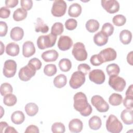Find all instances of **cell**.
Segmentation results:
<instances>
[{"label":"cell","instance_id":"17","mask_svg":"<svg viewBox=\"0 0 133 133\" xmlns=\"http://www.w3.org/2000/svg\"><path fill=\"white\" fill-rule=\"evenodd\" d=\"M83 127L82 122L78 118H74L70 121L69 123V129L72 132H79L82 130Z\"/></svg>","mask_w":133,"mask_h":133},{"label":"cell","instance_id":"9","mask_svg":"<svg viewBox=\"0 0 133 133\" xmlns=\"http://www.w3.org/2000/svg\"><path fill=\"white\" fill-rule=\"evenodd\" d=\"M91 102L99 112H106L109 109V105L104 99L99 95H95L91 97Z\"/></svg>","mask_w":133,"mask_h":133},{"label":"cell","instance_id":"41","mask_svg":"<svg viewBox=\"0 0 133 133\" xmlns=\"http://www.w3.org/2000/svg\"><path fill=\"white\" fill-rule=\"evenodd\" d=\"M65 28L70 31L74 30L77 25V21L72 18H70L68 19L65 22Z\"/></svg>","mask_w":133,"mask_h":133},{"label":"cell","instance_id":"52","mask_svg":"<svg viewBox=\"0 0 133 133\" xmlns=\"http://www.w3.org/2000/svg\"><path fill=\"white\" fill-rule=\"evenodd\" d=\"M133 85H131L128 88L126 92V96H130V97H133Z\"/></svg>","mask_w":133,"mask_h":133},{"label":"cell","instance_id":"1","mask_svg":"<svg viewBox=\"0 0 133 133\" xmlns=\"http://www.w3.org/2000/svg\"><path fill=\"white\" fill-rule=\"evenodd\" d=\"M73 107L75 110L79 112L81 115L88 116L90 115L92 109L87 101L86 95L82 92H78L75 94L73 97Z\"/></svg>","mask_w":133,"mask_h":133},{"label":"cell","instance_id":"46","mask_svg":"<svg viewBox=\"0 0 133 133\" xmlns=\"http://www.w3.org/2000/svg\"><path fill=\"white\" fill-rule=\"evenodd\" d=\"M28 63L31 64L32 66H33L36 70H39L41 68L42 65V63L40 60L36 58H33L31 59Z\"/></svg>","mask_w":133,"mask_h":133},{"label":"cell","instance_id":"6","mask_svg":"<svg viewBox=\"0 0 133 133\" xmlns=\"http://www.w3.org/2000/svg\"><path fill=\"white\" fill-rule=\"evenodd\" d=\"M36 72V70L35 68L28 63L27 65L20 69L18 73L19 77L20 80L26 82L35 75Z\"/></svg>","mask_w":133,"mask_h":133},{"label":"cell","instance_id":"45","mask_svg":"<svg viewBox=\"0 0 133 133\" xmlns=\"http://www.w3.org/2000/svg\"><path fill=\"white\" fill-rule=\"evenodd\" d=\"M77 69L78 71L81 72L85 75H86L90 71V66L86 63H81L78 65Z\"/></svg>","mask_w":133,"mask_h":133},{"label":"cell","instance_id":"29","mask_svg":"<svg viewBox=\"0 0 133 133\" xmlns=\"http://www.w3.org/2000/svg\"><path fill=\"white\" fill-rule=\"evenodd\" d=\"M99 22L95 19L88 20L85 24L87 30L90 33H94L97 31L99 28Z\"/></svg>","mask_w":133,"mask_h":133},{"label":"cell","instance_id":"16","mask_svg":"<svg viewBox=\"0 0 133 133\" xmlns=\"http://www.w3.org/2000/svg\"><path fill=\"white\" fill-rule=\"evenodd\" d=\"M58 56L59 54L58 52L54 49L45 51L41 55L42 58L47 62L55 61L58 59Z\"/></svg>","mask_w":133,"mask_h":133},{"label":"cell","instance_id":"3","mask_svg":"<svg viewBox=\"0 0 133 133\" xmlns=\"http://www.w3.org/2000/svg\"><path fill=\"white\" fill-rule=\"evenodd\" d=\"M107 130L112 133H119L123 129L122 123L114 115L111 114L106 121Z\"/></svg>","mask_w":133,"mask_h":133},{"label":"cell","instance_id":"30","mask_svg":"<svg viewBox=\"0 0 133 133\" xmlns=\"http://www.w3.org/2000/svg\"><path fill=\"white\" fill-rule=\"evenodd\" d=\"M26 113L30 116L35 115L38 111V107L37 105L34 103L30 102L27 103L24 108Z\"/></svg>","mask_w":133,"mask_h":133},{"label":"cell","instance_id":"42","mask_svg":"<svg viewBox=\"0 0 133 133\" xmlns=\"http://www.w3.org/2000/svg\"><path fill=\"white\" fill-rule=\"evenodd\" d=\"M133 104V97L126 96L123 100V105L126 108L129 110L132 109Z\"/></svg>","mask_w":133,"mask_h":133},{"label":"cell","instance_id":"51","mask_svg":"<svg viewBox=\"0 0 133 133\" xmlns=\"http://www.w3.org/2000/svg\"><path fill=\"white\" fill-rule=\"evenodd\" d=\"M18 131L12 126H8L4 131V133H17Z\"/></svg>","mask_w":133,"mask_h":133},{"label":"cell","instance_id":"36","mask_svg":"<svg viewBox=\"0 0 133 133\" xmlns=\"http://www.w3.org/2000/svg\"><path fill=\"white\" fill-rule=\"evenodd\" d=\"M57 67L54 64H48L44 68V74L48 76H52L57 73Z\"/></svg>","mask_w":133,"mask_h":133},{"label":"cell","instance_id":"50","mask_svg":"<svg viewBox=\"0 0 133 133\" xmlns=\"http://www.w3.org/2000/svg\"><path fill=\"white\" fill-rule=\"evenodd\" d=\"M18 0H6L5 1V5L7 8H14L18 4Z\"/></svg>","mask_w":133,"mask_h":133},{"label":"cell","instance_id":"24","mask_svg":"<svg viewBox=\"0 0 133 133\" xmlns=\"http://www.w3.org/2000/svg\"><path fill=\"white\" fill-rule=\"evenodd\" d=\"M35 25V31L36 32L46 33L49 31L48 26L46 24L44 21L40 18L37 19Z\"/></svg>","mask_w":133,"mask_h":133},{"label":"cell","instance_id":"48","mask_svg":"<svg viewBox=\"0 0 133 133\" xmlns=\"http://www.w3.org/2000/svg\"><path fill=\"white\" fill-rule=\"evenodd\" d=\"M8 31V26L7 23L4 21L0 22V36H5Z\"/></svg>","mask_w":133,"mask_h":133},{"label":"cell","instance_id":"34","mask_svg":"<svg viewBox=\"0 0 133 133\" xmlns=\"http://www.w3.org/2000/svg\"><path fill=\"white\" fill-rule=\"evenodd\" d=\"M17 101L16 96L12 94H9L4 96L3 102L8 107L14 106L16 104Z\"/></svg>","mask_w":133,"mask_h":133},{"label":"cell","instance_id":"18","mask_svg":"<svg viewBox=\"0 0 133 133\" xmlns=\"http://www.w3.org/2000/svg\"><path fill=\"white\" fill-rule=\"evenodd\" d=\"M94 43L98 46H102L105 45L108 41V36L101 31L96 33L94 36Z\"/></svg>","mask_w":133,"mask_h":133},{"label":"cell","instance_id":"54","mask_svg":"<svg viewBox=\"0 0 133 133\" xmlns=\"http://www.w3.org/2000/svg\"><path fill=\"white\" fill-rule=\"evenodd\" d=\"M132 51H131L129 52L127 56V62L131 65H132Z\"/></svg>","mask_w":133,"mask_h":133},{"label":"cell","instance_id":"10","mask_svg":"<svg viewBox=\"0 0 133 133\" xmlns=\"http://www.w3.org/2000/svg\"><path fill=\"white\" fill-rule=\"evenodd\" d=\"M17 66V63L14 60L8 59L5 61L3 70L4 75L7 78L14 76L16 73Z\"/></svg>","mask_w":133,"mask_h":133},{"label":"cell","instance_id":"40","mask_svg":"<svg viewBox=\"0 0 133 133\" xmlns=\"http://www.w3.org/2000/svg\"><path fill=\"white\" fill-rule=\"evenodd\" d=\"M65 128L63 124L60 122L54 123L51 126V131L54 133H63L65 132Z\"/></svg>","mask_w":133,"mask_h":133},{"label":"cell","instance_id":"44","mask_svg":"<svg viewBox=\"0 0 133 133\" xmlns=\"http://www.w3.org/2000/svg\"><path fill=\"white\" fill-rule=\"evenodd\" d=\"M90 62L94 66H99L103 63L98 54L92 55L90 59Z\"/></svg>","mask_w":133,"mask_h":133},{"label":"cell","instance_id":"47","mask_svg":"<svg viewBox=\"0 0 133 133\" xmlns=\"http://www.w3.org/2000/svg\"><path fill=\"white\" fill-rule=\"evenodd\" d=\"M10 15V9L6 7H2L0 9V17L2 19L8 18Z\"/></svg>","mask_w":133,"mask_h":133},{"label":"cell","instance_id":"11","mask_svg":"<svg viewBox=\"0 0 133 133\" xmlns=\"http://www.w3.org/2000/svg\"><path fill=\"white\" fill-rule=\"evenodd\" d=\"M102 63L114 60L117 57L116 51L112 48H107L98 54Z\"/></svg>","mask_w":133,"mask_h":133},{"label":"cell","instance_id":"21","mask_svg":"<svg viewBox=\"0 0 133 133\" xmlns=\"http://www.w3.org/2000/svg\"><path fill=\"white\" fill-rule=\"evenodd\" d=\"M20 51V48L18 44L15 42L8 44L6 47V54L10 56L15 57L18 55Z\"/></svg>","mask_w":133,"mask_h":133},{"label":"cell","instance_id":"28","mask_svg":"<svg viewBox=\"0 0 133 133\" xmlns=\"http://www.w3.org/2000/svg\"><path fill=\"white\" fill-rule=\"evenodd\" d=\"M27 11L23 8H18L13 14V19L16 21H20L26 18L27 17Z\"/></svg>","mask_w":133,"mask_h":133},{"label":"cell","instance_id":"39","mask_svg":"<svg viewBox=\"0 0 133 133\" xmlns=\"http://www.w3.org/2000/svg\"><path fill=\"white\" fill-rule=\"evenodd\" d=\"M13 91L11 85L8 83H3L1 85V94L3 96L11 94Z\"/></svg>","mask_w":133,"mask_h":133},{"label":"cell","instance_id":"5","mask_svg":"<svg viewBox=\"0 0 133 133\" xmlns=\"http://www.w3.org/2000/svg\"><path fill=\"white\" fill-rule=\"evenodd\" d=\"M67 5L63 0H56L52 4L51 9V14L56 17L63 16L66 12Z\"/></svg>","mask_w":133,"mask_h":133},{"label":"cell","instance_id":"27","mask_svg":"<svg viewBox=\"0 0 133 133\" xmlns=\"http://www.w3.org/2000/svg\"><path fill=\"white\" fill-rule=\"evenodd\" d=\"M67 83V78L65 75L60 74L56 76L53 81L54 86L58 88L63 87Z\"/></svg>","mask_w":133,"mask_h":133},{"label":"cell","instance_id":"49","mask_svg":"<svg viewBox=\"0 0 133 133\" xmlns=\"http://www.w3.org/2000/svg\"><path fill=\"white\" fill-rule=\"evenodd\" d=\"M25 133H30V132H35V133H38L39 132L38 128L34 125H31L28 126L24 131Z\"/></svg>","mask_w":133,"mask_h":133},{"label":"cell","instance_id":"4","mask_svg":"<svg viewBox=\"0 0 133 133\" xmlns=\"http://www.w3.org/2000/svg\"><path fill=\"white\" fill-rule=\"evenodd\" d=\"M72 54L77 61H85L87 58L88 55L85 45L81 42H77L74 44Z\"/></svg>","mask_w":133,"mask_h":133},{"label":"cell","instance_id":"37","mask_svg":"<svg viewBox=\"0 0 133 133\" xmlns=\"http://www.w3.org/2000/svg\"><path fill=\"white\" fill-rule=\"evenodd\" d=\"M112 21L115 25L121 26L125 24L126 22V18L122 15H117L113 17Z\"/></svg>","mask_w":133,"mask_h":133},{"label":"cell","instance_id":"20","mask_svg":"<svg viewBox=\"0 0 133 133\" xmlns=\"http://www.w3.org/2000/svg\"><path fill=\"white\" fill-rule=\"evenodd\" d=\"M24 36L23 30L19 26H15L13 28L10 33V36L11 38L15 41H19L22 39Z\"/></svg>","mask_w":133,"mask_h":133},{"label":"cell","instance_id":"2","mask_svg":"<svg viewBox=\"0 0 133 133\" xmlns=\"http://www.w3.org/2000/svg\"><path fill=\"white\" fill-rule=\"evenodd\" d=\"M57 40V36L52 34L41 35L37 39V45L39 49H45L53 47Z\"/></svg>","mask_w":133,"mask_h":133},{"label":"cell","instance_id":"22","mask_svg":"<svg viewBox=\"0 0 133 133\" xmlns=\"http://www.w3.org/2000/svg\"><path fill=\"white\" fill-rule=\"evenodd\" d=\"M82 8L81 6L78 3L71 4L68 9V15L72 17H78L82 12Z\"/></svg>","mask_w":133,"mask_h":133},{"label":"cell","instance_id":"25","mask_svg":"<svg viewBox=\"0 0 133 133\" xmlns=\"http://www.w3.org/2000/svg\"><path fill=\"white\" fill-rule=\"evenodd\" d=\"M88 125L90 129L95 130H98L101 126L102 121L99 116L94 115L89 119Z\"/></svg>","mask_w":133,"mask_h":133},{"label":"cell","instance_id":"53","mask_svg":"<svg viewBox=\"0 0 133 133\" xmlns=\"http://www.w3.org/2000/svg\"><path fill=\"white\" fill-rule=\"evenodd\" d=\"M8 126V124L5 122H1L0 123V129H1V131L2 133L4 132V130L5 131V130L6 129V128Z\"/></svg>","mask_w":133,"mask_h":133},{"label":"cell","instance_id":"55","mask_svg":"<svg viewBox=\"0 0 133 133\" xmlns=\"http://www.w3.org/2000/svg\"><path fill=\"white\" fill-rule=\"evenodd\" d=\"M1 55H3V52H4V49H5V47H4V46L3 45V43L2 42V41H1Z\"/></svg>","mask_w":133,"mask_h":133},{"label":"cell","instance_id":"14","mask_svg":"<svg viewBox=\"0 0 133 133\" xmlns=\"http://www.w3.org/2000/svg\"><path fill=\"white\" fill-rule=\"evenodd\" d=\"M73 45V41L69 36H61L58 42V47L62 51H66L71 48Z\"/></svg>","mask_w":133,"mask_h":133},{"label":"cell","instance_id":"33","mask_svg":"<svg viewBox=\"0 0 133 133\" xmlns=\"http://www.w3.org/2000/svg\"><path fill=\"white\" fill-rule=\"evenodd\" d=\"M106 71L108 74L111 76L113 75H118L120 72L119 66L116 63L109 64L106 68Z\"/></svg>","mask_w":133,"mask_h":133},{"label":"cell","instance_id":"15","mask_svg":"<svg viewBox=\"0 0 133 133\" xmlns=\"http://www.w3.org/2000/svg\"><path fill=\"white\" fill-rule=\"evenodd\" d=\"M35 48L33 42L31 41L25 42L22 46V55L26 58H29L34 55Z\"/></svg>","mask_w":133,"mask_h":133},{"label":"cell","instance_id":"13","mask_svg":"<svg viewBox=\"0 0 133 133\" xmlns=\"http://www.w3.org/2000/svg\"><path fill=\"white\" fill-rule=\"evenodd\" d=\"M102 7L109 14H115L119 10V4L115 0H102Z\"/></svg>","mask_w":133,"mask_h":133},{"label":"cell","instance_id":"7","mask_svg":"<svg viewBox=\"0 0 133 133\" xmlns=\"http://www.w3.org/2000/svg\"><path fill=\"white\" fill-rule=\"evenodd\" d=\"M109 85L115 91L122 92L124 90L126 83L125 80L123 78L118 75H113L110 76L109 79Z\"/></svg>","mask_w":133,"mask_h":133},{"label":"cell","instance_id":"26","mask_svg":"<svg viewBox=\"0 0 133 133\" xmlns=\"http://www.w3.org/2000/svg\"><path fill=\"white\" fill-rule=\"evenodd\" d=\"M132 39V34L128 30H123L119 33L120 41L124 45L129 44Z\"/></svg>","mask_w":133,"mask_h":133},{"label":"cell","instance_id":"35","mask_svg":"<svg viewBox=\"0 0 133 133\" xmlns=\"http://www.w3.org/2000/svg\"><path fill=\"white\" fill-rule=\"evenodd\" d=\"M64 31L63 25L61 22H55L51 29V34L55 36L61 35Z\"/></svg>","mask_w":133,"mask_h":133},{"label":"cell","instance_id":"12","mask_svg":"<svg viewBox=\"0 0 133 133\" xmlns=\"http://www.w3.org/2000/svg\"><path fill=\"white\" fill-rule=\"evenodd\" d=\"M89 78L90 81L96 84H102L105 80L104 73L102 70L94 69L89 73Z\"/></svg>","mask_w":133,"mask_h":133},{"label":"cell","instance_id":"32","mask_svg":"<svg viewBox=\"0 0 133 133\" xmlns=\"http://www.w3.org/2000/svg\"><path fill=\"white\" fill-rule=\"evenodd\" d=\"M59 66L61 71L68 72L71 69L72 63L69 59L63 58L59 61Z\"/></svg>","mask_w":133,"mask_h":133},{"label":"cell","instance_id":"38","mask_svg":"<svg viewBox=\"0 0 133 133\" xmlns=\"http://www.w3.org/2000/svg\"><path fill=\"white\" fill-rule=\"evenodd\" d=\"M114 30V28L113 25L109 22H107L102 25L101 31L109 37L113 33Z\"/></svg>","mask_w":133,"mask_h":133},{"label":"cell","instance_id":"31","mask_svg":"<svg viewBox=\"0 0 133 133\" xmlns=\"http://www.w3.org/2000/svg\"><path fill=\"white\" fill-rule=\"evenodd\" d=\"M123 101L122 96L116 93L112 94L109 98V102L110 104L113 106H117L121 104Z\"/></svg>","mask_w":133,"mask_h":133},{"label":"cell","instance_id":"23","mask_svg":"<svg viewBox=\"0 0 133 133\" xmlns=\"http://www.w3.org/2000/svg\"><path fill=\"white\" fill-rule=\"evenodd\" d=\"M24 119L25 116L21 111H16L11 115V120L15 124H21L24 122Z\"/></svg>","mask_w":133,"mask_h":133},{"label":"cell","instance_id":"8","mask_svg":"<svg viewBox=\"0 0 133 133\" xmlns=\"http://www.w3.org/2000/svg\"><path fill=\"white\" fill-rule=\"evenodd\" d=\"M85 75L80 71L74 72L71 77L69 85L73 89H77L82 86L85 82Z\"/></svg>","mask_w":133,"mask_h":133},{"label":"cell","instance_id":"19","mask_svg":"<svg viewBox=\"0 0 133 133\" xmlns=\"http://www.w3.org/2000/svg\"><path fill=\"white\" fill-rule=\"evenodd\" d=\"M133 111L132 110L125 109L121 114V118L123 123L126 125H131L133 123Z\"/></svg>","mask_w":133,"mask_h":133},{"label":"cell","instance_id":"43","mask_svg":"<svg viewBox=\"0 0 133 133\" xmlns=\"http://www.w3.org/2000/svg\"><path fill=\"white\" fill-rule=\"evenodd\" d=\"M20 5L22 8L28 11L30 10L33 6V2L32 0H21Z\"/></svg>","mask_w":133,"mask_h":133}]
</instances>
